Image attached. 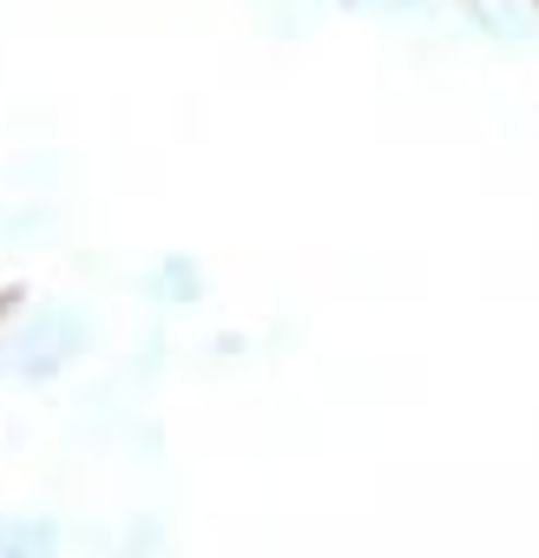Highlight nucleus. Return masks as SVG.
Here are the masks:
<instances>
[{
  "mask_svg": "<svg viewBox=\"0 0 539 558\" xmlns=\"http://www.w3.org/2000/svg\"><path fill=\"white\" fill-rule=\"evenodd\" d=\"M86 349H93V316L80 303H34V310L14 316L8 336H0V375L27 381V388H47L73 362H86Z\"/></svg>",
  "mask_w": 539,
  "mask_h": 558,
  "instance_id": "obj_1",
  "label": "nucleus"
},
{
  "mask_svg": "<svg viewBox=\"0 0 539 558\" xmlns=\"http://www.w3.org/2000/svg\"><path fill=\"white\" fill-rule=\"evenodd\" d=\"M145 296H152L158 310H191V303L204 296V269H197V256H158V263L145 269Z\"/></svg>",
  "mask_w": 539,
  "mask_h": 558,
  "instance_id": "obj_3",
  "label": "nucleus"
},
{
  "mask_svg": "<svg viewBox=\"0 0 539 558\" xmlns=\"http://www.w3.org/2000/svg\"><path fill=\"white\" fill-rule=\"evenodd\" d=\"M0 558H67V525L53 512H8L0 519Z\"/></svg>",
  "mask_w": 539,
  "mask_h": 558,
  "instance_id": "obj_2",
  "label": "nucleus"
}]
</instances>
